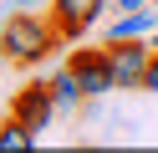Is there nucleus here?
I'll return each instance as SVG.
<instances>
[{"label":"nucleus","mask_w":158,"mask_h":153,"mask_svg":"<svg viewBox=\"0 0 158 153\" xmlns=\"http://www.w3.org/2000/svg\"><path fill=\"white\" fill-rule=\"evenodd\" d=\"M51 97H56V112H72L77 102H87V97H82V87H77V77H72V71H56V77H51Z\"/></svg>","instance_id":"8"},{"label":"nucleus","mask_w":158,"mask_h":153,"mask_svg":"<svg viewBox=\"0 0 158 153\" xmlns=\"http://www.w3.org/2000/svg\"><path fill=\"white\" fill-rule=\"evenodd\" d=\"M66 71L77 77V87H82V97H107V92H117V77H112V51H92V46H77L72 61H66Z\"/></svg>","instance_id":"2"},{"label":"nucleus","mask_w":158,"mask_h":153,"mask_svg":"<svg viewBox=\"0 0 158 153\" xmlns=\"http://www.w3.org/2000/svg\"><path fill=\"white\" fill-rule=\"evenodd\" d=\"M36 138H41V133L26 128L21 117H5V122H0V153H36Z\"/></svg>","instance_id":"7"},{"label":"nucleus","mask_w":158,"mask_h":153,"mask_svg":"<svg viewBox=\"0 0 158 153\" xmlns=\"http://www.w3.org/2000/svg\"><path fill=\"white\" fill-rule=\"evenodd\" d=\"M117 10H138V5H148V0H112Z\"/></svg>","instance_id":"10"},{"label":"nucleus","mask_w":158,"mask_h":153,"mask_svg":"<svg viewBox=\"0 0 158 153\" xmlns=\"http://www.w3.org/2000/svg\"><path fill=\"white\" fill-rule=\"evenodd\" d=\"M112 77H117V92H143L148 82V66H153V41L148 36H133V41H112Z\"/></svg>","instance_id":"3"},{"label":"nucleus","mask_w":158,"mask_h":153,"mask_svg":"<svg viewBox=\"0 0 158 153\" xmlns=\"http://www.w3.org/2000/svg\"><path fill=\"white\" fill-rule=\"evenodd\" d=\"M10 117H21L26 128L46 133V122L56 117V97H51V82H26V87L15 92V102H10Z\"/></svg>","instance_id":"5"},{"label":"nucleus","mask_w":158,"mask_h":153,"mask_svg":"<svg viewBox=\"0 0 158 153\" xmlns=\"http://www.w3.org/2000/svg\"><path fill=\"white\" fill-rule=\"evenodd\" d=\"M143 92H158V51H153V66H148V82H143Z\"/></svg>","instance_id":"9"},{"label":"nucleus","mask_w":158,"mask_h":153,"mask_svg":"<svg viewBox=\"0 0 158 153\" xmlns=\"http://www.w3.org/2000/svg\"><path fill=\"white\" fill-rule=\"evenodd\" d=\"M148 41H153V51H158V31H153V36H148Z\"/></svg>","instance_id":"12"},{"label":"nucleus","mask_w":158,"mask_h":153,"mask_svg":"<svg viewBox=\"0 0 158 153\" xmlns=\"http://www.w3.org/2000/svg\"><path fill=\"white\" fill-rule=\"evenodd\" d=\"M158 31V10L153 5H138V10H117L107 20V46L112 41H133V36H153Z\"/></svg>","instance_id":"6"},{"label":"nucleus","mask_w":158,"mask_h":153,"mask_svg":"<svg viewBox=\"0 0 158 153\" xmlns=\"http://www.w3.org/2000/svg\"><path fill=\"white\" fill-rule=\"evenodd\" d=\"M10 5H46V0H10Z\"/></svg>","instance_id":"11"},{"label":"nucleus","mask_w":158,"mask_h":153,"mask_svg":"<svg viewBox=\"0 0 158 153\" xmlns=\"http://www.w3.org/2000/svg\"><path fill=\"white\" fill-rule=\"evenodd\" d=\"M107 10H112V0H51V20H56V31H61L72 46H77V36H87V31L107 15Z\"/></svg>","instance_id":"4"},{"label":"nucleus","mask_w":158,"mask_h":153,"mask_svg":"<svg viewBox=\"0 0 158 153\" xmlns=\"http://www.w3.org/2000/svg\"><path fill=\"white\" fill-rule=\"evenodd\" d=\"M61 46H66V36L56 31V20H41L31 5H15L0 26V56L15 61V66H36Z\"/></svg>","instance_id":"1"}]
</instances>
